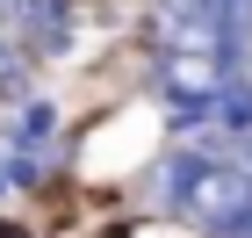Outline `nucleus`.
Masks as SVG:
<instances>
[{
  "label": "nucleus",
  "mask_w": 252,
  "mask_h": 238,
  "mask_svg": "<svg viewBox=\"0 0 252 238\" xmlns=\"http://www.w3.org/2000/svg\"><path fill=\"white\" fill-rule=\"evenodd\" d=\"M173 209L188 224H202L209 238H245L252 231V166L245 159H180Z\"/></svg>",
  "instance_id": "f257e3e1"
}]
</instances>
